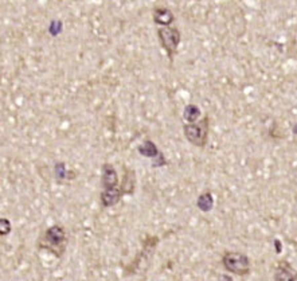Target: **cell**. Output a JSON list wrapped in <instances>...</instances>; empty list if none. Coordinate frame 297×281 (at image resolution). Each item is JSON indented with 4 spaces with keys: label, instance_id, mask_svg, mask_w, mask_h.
I'll use <instances>...</instances> for the list:
<instances>
[{
    "label": "cell",
    "instance_id": "obj_15",
    "mask_svg": "<svg viewBox=\"0 0 297 281\" xmlns=\"http://www.w3.org/2000/svg\"><path fill=\"white\" fill-rule=\"evenodd\" d=\"M290 242L293 243V245H294V246H296V249H297V241H290Z\"/></svg>",
    "mask_w": 297,
    "mask_h": 281
},
{
    "label": "cell",
    "instance_id": "obj_11",
    "mask_svg": "<svg viewBox=\"0 0 297 281\" xmlns=\"http://www.w3.org/2000/svg\"><path fill=\"white\" fill-rule=\"evenodd\" d=\"M196 204H198V208H199L202 211H205V213H206V211L211 210V209H213V204H214V199H213V195H211V193H209V191L203 193L202 195L198 198V202H196Z\"/></svg>",
    "mask_w": 297,
    "mask_h": 281
},
{
    "label": "cell",
    "instance_id": "obj_7",
    "mask_svg": "<svg viewBox=\"0 0 297 281\" xmlns=\"http://www.w3.org/2000/svg\"><path fill=\"white\" fill-rule=\"evenodd\" d=\"M276 281H297V271L287 260H281L276 267L274 272Z\"/></svg>",
    "mask_w": 297,
    "mask_h": 281
},
{
    "label": "cell",
    "instance_id": "obj_12",
    "mask_svg": "<svg viewBox=\"0 0 297 281\" xmlns=\"http://www.w3.org/2000/svg\"><path fill=\"white\" fill-rule=\"evenodd\" d=\"M183 116H184V119L187 120V121H190V123H195L198 117L200 116V109L196 105H194V104H189V105L184 108Z\"/></svg>",
    "mask_w": 297,
    "mask_h": 281
},
{
    "label": "cell",
    "instance_id": "obj_1",
    "mask_svg": "<svg viewBox=\"0 0 297 281\" xmlns=\"http://www.w3.org/2000/svg\"><path fill=\"white\" fill-rule=\"evenodd\" d=\"M39 249L47 250L57 258H62L67 248V233L62 225H52L38 239Z\"/></svg>",
    "mask_w": 297,
    "mask_h": 281
},
{
    "label": "cell",
    "instance_id": "obj_3",
    "mask_svg": "<svg viewBox=\"0 0 297 281\" xmlns=\"http://www.w3.org/2000/svg\"><path fill=\"white\" fill-rule=\"evenodd\" d=\"M222 265L227 272L245 277L250 273V260L249 257L239 252H226L222 257Z\"/></svg>",
    "mask_w": 297,
    "mask_h": 281
},
{
    "label": "cell",
    "instance_id": "obj_13",
    "mask_svg": "<svg viewBox=\"0 0 297 281\" xmlns=\"http://www.w3.org/2000/svg\"><path fill=\"white\" fill-rule=\"evenodd\" d=\"M0 223H2V236H7L8 233L11 232L10 221L6 219V218H2V219H0Z\"/></svg>",
    "mask_w": 297,
    "mask_h": 281
},
{
    "label": "cell",
    "instance_id": "obj_5",
    "mask_svg": "<svg viewBox=\"0 0 297 281\" xmlns=\"http://www.w3.org/2000/svg\"><path fill=\"white\" fill-rule=\"evenodd\" d=\"M157 243H159V238H157V237L147 236L144 238L143 250H141V253L137 254V258L135 260L133 265H131V272H132V273H135L137 268H139V264L140 261H141V258H143V260H150L151 257H152V254L155 253V249H156Z\"/></svg>",
    "mask_w": 297,
    "mask_h": 281
},
{
    "label": "cell",
    "instance_id": "obj_9",
    "mask_svg": "<svg viewBox=\"0 0 297 281\" xmlns=\"http://www.w3.org/2000/svg\"><path fill=\"white\" fill-rule=\"evenodd\" d=\"M120 189L124 195H133L136 189V174L132 168H128L125 165H124V175H122Z\"/></svg>",
    "mask_w": 297,
    "mask_h": 281
},
{
    "label": "cell",
    "instance_id": "obj_6",
    "mask_svg": "<svg viewBox=\"0 0 297 281\" xmlns=\"http://www.w3.org/2000/svg\"><path fill=\"white\" fill-rule=\"evenodd\" d=\"M101 171V184L104 190L115 189V187L119 186V175H117V171H116V168L110 163H105V164L102 165Z\"/></svg>",
    "mask_w": 297,
    "mask_h": 281
},
{
    "label": "cell",
    "instance_id": "obj_8",
    "mask_svg": "<svg viewBox=\"0 0 297 281\" xmlns=\"http://www.w3.org/2000/svg\"><path fill=\"white\" fill-rule=\"evenodd\" d=\"M124 197V193L121 191V189H108V190H104L100 194V200H101V204L104 208H112L119 203L120 200Z\"/></svg>",
    "mask_w": 297,
    "mask_h": 281
},
{
    "label": "cell",
    "instance_id": "obj_2",
    "mask_svg": "<svg viewBox=\"0 0 297 281\" xmlns=\"http://www.w3.org/2000/svg\"><path fill=\"white\" fill-rule=\"evenodd\" d=\"M209 132H210V117L205 116L199 121L195 123L185 124L183 127V134H184L185 139L192 145L199 148H205L209 140Z\"/></svg>",
    "mask_w": 297,
    "mask_h": 281
},
{
    "label": "cell",
    "instance_id": "obj_4",
    "mask_svg": "<svg viewBox=\"0 0 297 281\" xmlns=\"http://www.w3.org/2000/svg\"><path fill=\"white\" fill-rule=\"evenodd\" d=\"M157 36L160 41L161 47L165 50L170 61H174V57L178 53V47L182 41V34L176 27H170V26H163L157 28Z\"/></svg>",
    "mask_w": 297,
    "mask_h": 281
},
{
    "label": "cell",
    "instance_id": "obj_10",
    "mask_svg": "<svg viewBox=\"0 0 297 281\" xmlns=\"http://www.w3.org/2000/svg\"><path fill=\"white\" fill-rule=\"evenodd\" d=\"M154 21L156 25L170 26L175 21V16L171 10L164 7H156L154 10Z\"/></svg>",
    "mask_w": 297,
    "mask_h": 281
},
{
    "label": "cell",
    "instance_id": "obj_14",
    "mask_svg": "<svg viewBox=\"0 0 297 281\" xmlns=\"http://www.w3.org/2000/svg\"><path fill=\"white\" fill-rule=\"evenodd\" d=\"M293 134L297 135V125H294V127H293Z\"/></svg>",
    "mask_w": 297,
    "mask_h": 281
}]
</instances>
